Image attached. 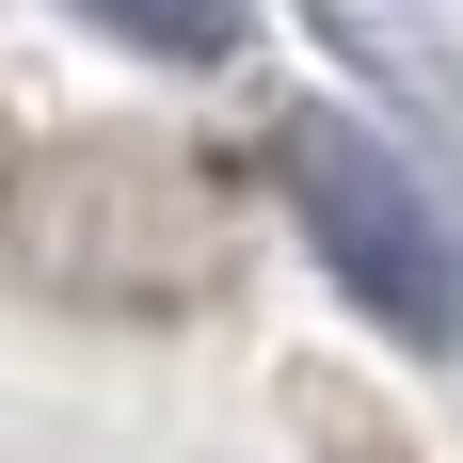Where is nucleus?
<instances>
[{
    "label": "nucleus",
    "instance_id": "f257e3e1",
    "mask_svg": "<svg viewBox=\"0 0 463 463\" xmlns=\"http://www.w3.org/2000/svg\"><path fill=\"white\" fill-rule=\"evenodd\" d=\"M272 176H288L304 240L335 256V288H352L383 335H416V352L463 335V256H448V224H431V192L400 176L352 112H288V128H272Z\"/></svg>",
    "mask_w": 463,
    "mask_h": 463
},
{
    "label": "nucleus",
    "instance_id": "f03ea898",
    "mask_svg": "<svg viewBox=\"0 0 463 463\" xmlns=\"http://www.w3.org/2000/svg\"><path fill=\"white\" fill-rule=\"evenodd\" d=\"M80 16H112L128 48H176V64H208V48H240V0H80Z\"/></svg>",
    "mask_w": 463,
    "mask_h": 463
}]
</instances>
